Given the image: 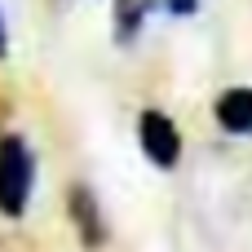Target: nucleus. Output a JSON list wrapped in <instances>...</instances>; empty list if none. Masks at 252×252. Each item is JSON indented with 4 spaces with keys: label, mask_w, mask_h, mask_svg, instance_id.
<instances>
[{
    "label": "nucleus",
    "mask_w": 252,
    "mask_h": 252,
    "mask_svg": "<svg viewBox=\"0 0 252 252\" xmlns=\"http://www.w3.org/2000/svg\"><path fill=\"white\" fill-rule=\"evenodd\" d=\"M35 151L22 133H0V217L22 221L35 199Z\"/></svg>",
    "instance_id": "1"
},
{
    "label": "nucleus",
    "mask_w": 252,
    "mask_h": 252,
    "mask_svg": "<svg viewBox=\"0 0 252 252\" xmlns=\"http://www.w3.org/2000/svg\"><path fill=\"white\" fill-rule=\"evenodd\" d=\"M199 4H204V0H159V9H164L168 18H190V13H199Z\"/></svg>",
    "instance_id": "6"
},
{
    "label": "nucleus",
    "mask_w": 252,
    "mask_h": 252,
    "mask_svg": "<svg viewBox=\"0 0 252 252\" xmlns=\"http://www.w3.org/2000/svg\"><path fill=\"white\" fill-rule=\"evenodd\" d=\"M137 146L155 168H177L182 164V128L173 124V115L146 106L137 115Z\"/></svg>",
    "instance_id": "2"
},
{
    "label": "nucleus",
    "mask_w": 252,
    "mask_h": 252,
    "mask_svg": "<svg viewBox=\"0 0 252 252\" xmlns=\"http://www.w3.org/2000/svg\"><path fill=\"white\" fill-rule=\"evenodd\" d=\"M159 9V0H115L111 9V35L115 44H137V35L146 31L151 13Z\"/></svg>",
    "instance_id": "5"
},
{
    "label": "nucleus",
    "mask_w": 252,
    "mask_h": 252,
    "mask_svg": "<svg viewBox=\"0 0 252 252\" xmlns=\"http://www.w3.org/2000/svg\"><path fill=\"white\" fill-rule=\"evenodd\" d=\"M213 115H217V124H221L226 133L248 137V133H252V89H248V84L226 89V93L213 102Z\"/></svg>",
    "instance_id": "4"
},
{
    "label": "nucleus",
    "mask_w": 252,
    "mask_h": 252,
    "mask_svg": "<svg viewBox=\"0 0 252 252\" xmlns=\"http://www.w3.org/2000/svg\"><path fill=\"white\" fill-rule=\"evenodd\" d=\"M9 58V18H4V4H0V62Z\"/></svg>",
    "instance_id": "7"
},
{
    "label": "nucleus",
    "mask_w": 252,
    "mask_h": 252,
    "mask_svg": "<svg viewBox=\"0 0 252 252\" xmlns=\"http://www.w3.org/2000/svg\"><path fill=\"white\" fill-rule=\"evenodd\" d=\"M66 217H71V226H75L80 244H84L89 252H97L106 239H111V226H106L102 199L93 195V186H89V182H75V186L66 190Z\"/></svg>",
    "instance_id": "3"
}]
</instances>
